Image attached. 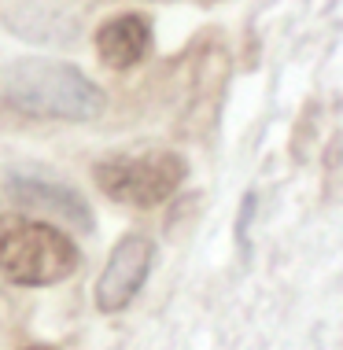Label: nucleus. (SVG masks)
<instances>
[{"label":"nucleus","instance_id":"1","mask_svg":"<svg viewBox=\"0 0 343 350\" xmlns=\"http://www.w3.org/2000/svg\"><path fill=\"white\" fill-rule=\"evenodd\" d=\"M0 96L23 115L60 122H92L107 107V96L97 81H89L71 63L45 59V55L8 63L0 74Z\"/></svg>","mask_w":343,"mask_h":350},{"label":"nucleus","instance_id":"2","mask_svg":"<svg viewBox=\"0 0 343 350\" xmlns=\"http://www.w3.org/2000/svg\"><path fill=\"white\" fill-rule=\"evenodd\" d=\"M78 243L52 221L26 214H0V273L26 288L60 284L78 273Z\"/></svg>","mask_w":343,"mask_h":350},{"label":"nucleus","instance_id":"3","mask_svg":"<svg viewBox=\"0 0 343 350\" xmlns=\"http://www.w3.org/2000/svg\"><path fill=\"white\" fill-rule=\"evenodd\" d=\"M188 166L177 151L166 148H148V151H122L107 155L92 166V181L100 185L103 196L126 206H159L181 188Z\"/></svg>","mask_w":343,"mask_h":350},{"label":"nucleus","instance_id":"4","mask_svg":"<svg viewBox=\"0 0 343 350\" xmlns=\"http://www.w3.org/2000/svg\"><path fill=\"white\" fill-rule=\"evenodd\" d=\"M151 240L140 232H129L114 243L107 266H103L100 280H97V306L103 314H118L126 310L137 291L144 288L148 280V269H151Z\"/></svg>","mask_w":343,"mask_h":350},{"label":"nucleus","instance_id":"5","mask_svg":"<svg viewBox=\"0 0 343 350\" xmlns=\"http://www.w3.org/2000/svg\"><path fill=\"white\" fill-rule=\"evenodd\" d=\"M4 26L34 44H71L81 33V18L55 0H12L4 8Z\"/></svg>","mask_w":343,"mask_h":350},{"label":"nucleus","instance_id":"6","mask_svg":"<svg viewBox=\"0 0 343 350\" xmlns=\"http://www.w3.org/2000/svg\"><path fill=\"white\" fill-rule=\"evenodd\" d=\"M8 192H12L15 203L23 206H34V211H45L49 217H60V221H71L78 225V229L89 232L92 229V211L89 203L81 200L74 188H66L60 181H41V177H15L12 185H8Z\"/></svg>","mask_w":343,"mask_h":350},{"label":"nucleus","instance_id":"7","mask_svg":"<svg viewBox=\"0 0 343 350\" xmlns=\"http://www.w3.org/2000/svg\"><path fill=\"white\" fill-rule=\"evenodd\" d=\"M97 52L111 70L137 67V63L151 52V23L137 12L107 18L97 30Z\"/></svg>","mask_w":343,"mask_h":350},{"label":"nucleus","instance_id":"8","mask_svg":"<svg viewBox=\"0 0 343 350\" xmlns=\"http://www.w3.org/2000/svg\"><path fill=\"white\" fill-rule=\"evenodd\" d=\"M37 350H45V347H37Z\"/></svg>","mask_w":343,"mask_h":350}]
</instances>
